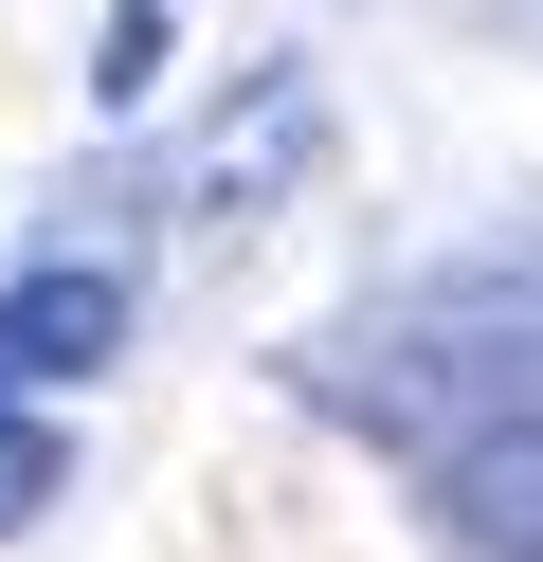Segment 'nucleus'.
Returning <instances> with one entry per match:
<instances>
[{
  "label": "nucleus",
  "mask_w": 543,
  "mask_h": 562,
  "mask_svg": "<svg viewBox=\"0 0 543 562\" xmlns=\"http://www.w3.org/2000/svg\"><path fill=\"white\" fill-rule=\"evenodd\" d=\"M109 345H127V272L109 255H36L19 291H0V381H19V400L109 381Z\"/></svg>",
  "instance_id": "f257e3e1"
},
{
  "label": "nucleus",
  "mask_w": 543,
  "mask_h": 562,
  "mask_svg": "<svg viewBox=\"0 0 543 562\" xmlns=\"http://www.w3.org/2000/svg\"><path fill=\"white\" fill-rule=\"evenodd\" d=\"M434 490H453V526L489 562H543V417L507 400V417H453L434 436Z\"/></svg>",
  "instance_id": "f03ea898"
},
{
  "label": "nucleus",
  "mask_w": 543,
  "mask_h": 562,
  "mask_svg": "<svg viewBox=\"0 0 543 562\" xmlns=\"http://www.w3.org/2000/svg\"><path fill=\"white\" fill-rule=\"evenodd\" d=\"M308 146H326V110H308V74H272V91H253V127H217V146H200V200H217V218H236V200H272L290 164H308Z\"/></svg>",
  "instance_id": "7ed1b4c3"
},
{
  "label": "nucleus",
  "mask_w": 543,
  "mask_h": 562,
  "mask_svg": "<svg viewBox=\"0 0 543 562\" xmlns=\"http://www.w3.org/2000/svg\"><path fill=\"white\" fill-rule=\"evenodd\" d=\"M55 490H72V453H55V417H36L19 381H0V544H19V526L55 508Z\"/></svg>",
  "instance_id": "20e7f679"
},
{
  "label": "nucleus",
  "mask_w": 543,
  "mask_h": 562,
  "mask_svg": "<svg viewBox=\"0 0 543 562\" xmlns=\"http://www.w3.org/2000/svg\"><path fill=\"white\" fill-rule=\"evenodd\" d=\"M163 0H109V37H91V110H145V91H163Z\"/></svg>",
  "instance_id": "39448f33"
}]
</instances>
